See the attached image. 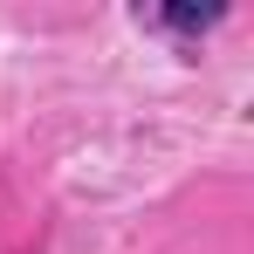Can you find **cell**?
I'll return each instance as SVG.
<instances>
[{
  "instance_id": "6da1fadb",
  "label": "cell",
  "mask_w": 254,
  "mask_h": 254,
  "mask_svg": "<svg viewBox=\"0 0 254 254\" xmlns=\"http://www.w3.org/2000/svg\"><path fill=\"white\" fill-rule=\"evenodd\" d=\"M213 21H227V7H158V14H144V28H158V35H206Z\"/></svg>"
}]
</instances>
